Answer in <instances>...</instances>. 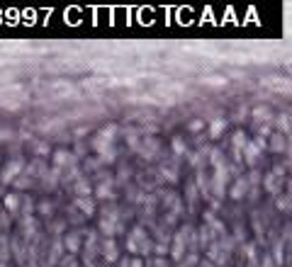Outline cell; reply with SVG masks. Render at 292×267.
Listing matches in <instances>:
<instances>
[{"label":"cell","mask_w":292,"mask_h":267,"mask_svg":"<svg viewBox=\"0 0 292 267\" xmlns=\"http://www.w3.org/2000/svg\"><path fill=\"white\" fill-rule=\"evenodd\" d=\"M185 236H188L185 228L173 236V248H171V257H173V260H183V255H185V243H188Z\"/></svg>","instance_id":"4fadbf2b"},{"label":"cell","mask_w":292,"mask_h":267,"mask_svg":"<svg viewBox=\"0 0 292 267\" xmlns=\"http://www.w3.org/2000/svg\"><path fill=\"white\" fill-rule=\"evenodd\" d=\"M275 182H277V177H275L273 173H268V175H265V189H268L270 194L277 192V185H275Z\"/></svg>","instance_id":"4dcf8cb0"},{"label":"cell","mask_w":292,"mask_h":267,"mask_svg":"<svg viewBox=\"0 0 292 267\" xmlns=\"http://www.w3.org/2000/svg\"><path fill=\"white\" fill-rule=\"evenodd\" d=\"M44 267H51V265H44Z\"/></svg>","instance_id":"60d3db41"},{"label":"cell","mask_w":292,"mask_h":267,"mask_svg":"<svg viewBox=\"0 0 292 267\" xmlns=\"http://www.w3.org/2000/svg\"><path fill=\"white\" fill-rule=\"evenodd\" d=\"M25 170H27V163L22 156L10 158L8 163H3V170H0V185H13L20 175H25Z\"/></svg>","instance_id":"3957f363"},{"label":"cell","mask_w":292,"mask_h":267,"mask_svg":"<svg viewBox=\"0 0 292 267\" xmlns=\"http://www.w3.org/2000/svg\"><path fill=\"white\" fill-rule=\"evenodd\" d=\"M100 255V243H97V233L95 231H88L85 240H83V260H85V267H93V260Z\"/></svg>","instance_id":"8992f818"},{"label":"cell","mask_w":292,"mask_h":267,"mask_svg":"<svg viewBox=\"0 0 292 267\" xmlns=\"http://www.w3.org/2000/svg\"><path fill=\"white\" fill-rule=\"evenodd\" d=\"M0 105H3V110H8V112H17L20 110V100H8L5 95H0Z\"/></svg>","instance_id":"484cf974"},{"label":"cell","mask_w":292,"mask_h":267,"mask_svg":"<svg viewBox=\"0 0 292 267\" xmlns=\"http://www.w3.org/2000/svg\"><path fill=\"white\" fill-rule=\"evenodd\" d=\"M231 143H234V148H236V151H241V153H243V148L248 146V136H246L243 131H236V134L231 136Z\"/></svg>","instance_id":"7402d4cb"},{"label":"cell","mask_w":292,"mask_h":267,"mask_svg":"<svg viewBox=\"0 0 292 267\" xmlns=\"http://www.w3.org/2000/svg\"><path fill=\"white\" fill-rule=\"evenodd\" d=\"M97 231L105 236V238H114L117 231H119V214H117V206H107L97 221Z\"/></svg>","instance_id":"277c9868"},{"label":"cell","mask_w":292,"mask_h":267,"mask_svg":"<svg viewBox=\"0 0 292 267\" xmlns=\"http://www.w3.org/2000/svg\"><path fill=\"white\" fill-rule=\"evenodd\" d=\"M287 189H290V194H292V180H290V185H287Z\"/></svg>","instance_id":"74e56055"},{"label":"cell","mask_w":292,"mask_h":267,"mask_svg":"<svg viewBox=\"0 0 292 267\" xmlns=\"http://www.w3.org/2000/svg\"><path fill=\"white\" fill-rule=\"evenodd\" d=\"M83 233L81 231H71V233H66L64 238H61V243H64V250L68 252V255H78L81 250H83Z\"/></svg>","instance_id":"ba28073f"},{"label":"cell","mask_w":292,"mask_h":267,"mask_svg":"<svg viewBox=\"0 0 292 267\" xmlns=\"http://www.w3.org/2000/svg\"><path fill=\"white\" fill-rule=\"evenodd\" d=\"M202 85H212V88H224V85H227V78H224V76H205V78H202Z\"/></svg>","instance_id":"603a6c76"},{"label":"cell","mask_w":292,"mask_h":267,"mask_svg":"<svg viewBox=\"0 0 292 267\" xmlns=\"http://www.w3.org/2000/svg\"><path fill=\"white\" fill-rule=\"evenodd\" d=\"M37 211H39L42 216H49V214L54 211V206H51L49 199H42V202H37Z\"/></svg>","instance_id":"f1b7e54d"},{"label":"cell","mask_w":292,"mask_h":267,"mask_svg":"<svg viewBox=\"0 0 292 267\" xmlns=\"http://www.w3.org/2000/svg\"><path fill=\"white\" fill-rule=\"evenodd\" d=\"M265 146H268V143H265V139H256V141H248V146L243 148V160L253 165V163L258 160V156L263 153V148H265Z\"/></svg>","instance_id":"30bf717a"},{"label":"cell","mask_w":292,"mask_h":267,"mask_svg":"<svg viewBox=\"0 0 292 267\" xmlns=\"http://www.w3.org/2000/svg\"><path fill=\"white\" fill-rule=\"evenodd\" d=\"M202 267H212V265H210V262H202Z\"/></svg>","instance_id":"f35d334b"},{"label":"cell","mask_w":292,"mask_h":267,"mask_svg":"<svg viewBox=\"0 0 292 267\" xmlns=\"http://www.w3.org/2000/svg\"><path fill=\"white\" fill-rule=\"evenodd\" d=\"M114 267H146V262L141 257H124L122 262H117Z\"/></svg>","instance_id":"d4e9b609"},{"label":"cell","mask_w":292,"mask_h":267,"mask_svg":"<svg viewBox=\"0 0 292 267\" xmlns=\"http://www.w3.org/2000/svg\"><path fill=\"white\" fill-rule=\"evenodd\" d=\"M246 192H248V177H239L234 182V187L229 189V197L231 199H241V197H246Z\"/></svg>","instance_id":"ac0fdd59"},{"label":"cell","mask_w":292,"mask_h":267,"mask_svg":"<svg viewBox=\"0 0 292 267\" xmlns=\"http://www.w3.org/2000/svg\"><path fill=\"white\" fill-rule=\"evenodd\" d=\"M3 209L8 211V214H20L22 211V197L17 194V192H8V194H3Z\"/></svg>","instance_id":"8fae6325"},{"label":"cell","mask_w":292,"mask_h":267,"mask_svg":"<svg viewBox=\"0 0 292 267\" xmlns=\"http://www.w3.org/2000/svg\"><path fill=\"white\" fill-rule=\"evenodd\" d=\"M73 206H76L83 216H93V214L97 211V206H95V199H93V197H73Z\"/></svg>","instance_id":"7c38bea8"},{"label":"cell","mask_w":292,"mask_h":267,"mask_svg":"<svg viewBox=\"0 0 292 267\" xmlns=\"http://www.w3.org/2000/svg\"><path fill=\"white\" fill-rule=\"evenodd\" d=\"M275 260H277V265H282V243H277V248H275Z\"/></svg>","instance_id":"d590c367"},{"label":"cell","mask_w":292,"mask_h":267,"mask_svg":"<svg viewBox=\"0 0 292 267\" xmlns=\"http://www.w3.org/2000/svg\"><path fill=\"white\" fill-rule=\"evenodd\" d=\"M248 267H256V262H251V265H248Z\"/></svg>","instance_id":"ab89813d"},{"label":"cell","mask_w":292,"mask_h":267,"mask_svg":"<svg viewBox=\"0 0 292 267\" xmlns=\"http://www.w3.org/2000/svg\"><path fill=\"white\" fill-rule=\"evenodd\" d=\"M224 185H227V168L224 163L214 168V192L217 194H224Z\"/></svg>","instance_id":"2e32d148"},{"label":"cell","mask_w":292,"mask_h":267,"mask_svg":"<svg viewBox=\"0 0 292 267\" xmlns=\"http://www.w3.org/2000/svg\"><path fill=\"white\" fill-rule=\"evenodd\" d=\"M100 257L107 265H117V260H119V243L114 238H102L100 240Z\"/></svg>","instance_id":"52a82bcc"},{"label":"cell","mask_w":292,"mask_h":267,"mask_svg":"<svg viewBox=\"0 0 292 267\" xmlns=\"http://www.w3.org/2000/svg\"><path fill=\"white\" fill-rule=\"evenodd\" d=\"M258 134H260V136H268V134H270V126H268V124L258 126Z\"/></svg>","instance_id":"8d00e7d4"},{"label":"cell","mask_w":292,"mask_h":267,"mask_svg":"<svg viewBox=\"0 0 292 267\" xmlns=\"http://www.w3.org/2000/svg\"><path fill=\"white\" fill-rule=\"evenodd\" d=\"M93 187H90V182L85 180V177H78L76 182H73V194L76 197H93Z\"/></svg>","instance_id":"e0dca14e"},{"label":"cell","mask_w":292,"mask_h":267,"mask_svg":"<svg viewBox=\"0 0 292 267\" xmlns=\"http://www.w3.org/2000/svg\"><path fill=\"white\" fill-rule=\"evenodd\" d=\"M188 129H190L193 134H197V131H202V129H205V122H202V119H193V122L188 124Z\"/></svg>","instance_id":"836d02e7"},{"label":"cell","mask_w":292,"mask_h":267,"mask_svg":"<svg viewBox=\"0 0 292 267\" xmlns=\"http://www.w3.org/2000/svg\"><path fill=\"white\" fill-rule=\"evenodd\" d=\"M151 236H149V231H146L144 226H134L129 233H127V250L134 255V257H141V255H146V252H151Z\"/></svg>","instance_id":"7a4b0ae2"},{"label":"cell","mask_w":292,"mask_h":267,"mask_svg":"<svg viewBox=\"0 0 292 267\" xmlns=\"http://www.w3.org/2000/svg\"><path fill=\"white\" fill-rule=\"evenodd\" d=\"M260 83H263V85H268V88H270V90H275V93L292 95V83H290L287 78H280V76H265V78H260Z\"/></svg>","instance_id":"9c48e42d"},{"label":"cell","mask_w":292,"mask_h":267,"mask_svg":"<svg viewBox=\"0 0 292 267\" xmlns=\"http://www.w3.org/2000/svg\"><path fill=\"white\" fill-rule=\"evenodd\" d=\"M277 124H280L282 131H292V117H290V114H282V117L277 119Z\"/></svg>","instance_id":"1f68e13d"},{"label":"cell","mask_w":292,"mask_h":267,"mask_svg":"<svg viewBox=\"0 0 292 267\" xmlns=\"http://www.w3.org/2000/svg\"><path fill=\"white\" fill-rule=\"evenodd\" d=\"M59 267H78L76 255H64V257H61V262H59Z\"/></svg>","instance_id":"d6a6232c"},{"label":"cell","mask_w":292,"mask_h":267,"mask_svg":"<svg viewBox=\"0 0 292 267\" xmlns=\"http://www.w3.org/2000/svg\"><path fill=\"white\" fill-rule=\"evenodd\" d=\"M34 153H37V158H44V156L51 153V148H49L44 141H37V143H34Z\"/></svg>","instance_id":"f546056e"},{"label":"cell","mask_w":292,"mask_h":267,"mask_svg":"<svg viewBox=\"0 0 292 267\" xmlns=\"http://www.w3.org/2000/svg\"><path fill=\"white\" fill-rule=\"evenodd\" d=\"M0 165H3V163H0Z\"/></svg>","instance_id":"b9f144b4"},{"label":"cell","mask_w":292,"mask_h":267,"mask_svg":"<svg viewBox=\"0 0 292 267\" xmlns=\"http://www.w3.org/2000/svg\"><path fill=\"white\" fill-rule=\"evenodd\" d=\"M224 129H227V122H224V119H214V122L210 124V136H212V139H219V136L224 134Z\"/></svg>","instance_id":"44dd1931"},{"label":"cell","mask_w":292,"mask_h":267,"mask_svg":"<svg viewBox=\"0 0 292 267\" xmlns=\"http://www.w3.org/2000/svg\"><path fill=\"white\" fill-rule=\"evenodd\" d=\"M95 197L97 199H114V180L107 177L100 185H95Z\"/></svg>","instance_id":"9a60e30c"},{"label":"cell","mask_w":292,"mask_h":267,"mask_svg":"<svg viewBox=\"0 0 292 267\" xmlns=\"http://www.w3.org/2000/svg\"><path fill=\"white\" fill-rule=\"evenodd\" d=\"M59 175H61V170H59V168H51V170L42 177V185H44L47 189H54L56 182H59Z\"/></svg>","instance_id":"d6986e66"},{"label":"cell","mask_w":292,"mask_h":267,"mask_svg":"<svg viewBox=\"0 0 292 267\" xmlns=\"http://www.w3.org/2000/svg\"><path fill=\"white\" fill-rule=\"evenodd\" d=\"M119 134V126L117 124H105L90 141V148L95 151V156L102 160V163H114L117 158V148H114V139Z\"/></svg>","instance_id":"6da1fadb"},{"label":"cell","mask_w":292,"mask_h":267,"mask_svg":"<svg viewBox=\"0 0 292 267\" xmlns=\"http://www.w3.org/2000/svg\"><path fill=\"white\" fill-rule=\"evenodd\" d=\"M32 185H34V177H27V175H20V177L13 182L15 189H30Z\"/></svg>","instance_id":"cb8c5ba5"},{"label":"cell","mask_w":292,"mask_h":267,"mask_svg":"<svg viewBox=\"0 0 292 267\" xmlns=\"http://www.w3.org/2000/svg\"><path fill=\"white\" fill-rule=\"evenodd\" d=\"M268 146H270V151H275V153H282V151H285V146H287V141H285V136H280V134H273Z\"/></svg>","instance_id":"ffe728a7"},{"label":"cell","mask_w":292,"mask_h":267,"mask_svg":"<svg viewBox=\"0 0 292 267\" xmlns=\"http://www.w3.org/2000/svg\"><path fill=\"white\" fill-rule=\"evenodd\" d=\"M51 163H54V168H59V170H76V165H78V156L73 153V151H68V148H59V151H54L51 153Z\"/></svg>","instance_id":"5b68a950"},{"label":"cell","mask_w":292,"mask_h":267,"mask_svg":"<svg viewBox=\"0 0 292 267\" xmlns=\"http://www.w3.org/2000/svg\"><path fill=\"white\" fill-rule=\"evenodd\" d=\"M171 143H173V153H176V156H183V153L188 151V146H185V141H183L180 136H176Z\"/></svg>","instance_id":"83f0119b"},{"label":"cell","mask_w":292,"mask_h":267,"mask_svg":"<svg viewBox=\"0 0 292 267\" xmlns=\"http://www.w3.org/2000/svg\"><path fill=\"white\" fill-rule=\"evenodd\" d=\"M253 119H270V110L265 107V105H258V107H253Z\"/></svg>","instance_id":"4316f807"},{"label":"cell","mask_w":292,"mask_h":267,"mask_svg":"<svg viewBox=\"0 0 292 267\" xmlns=\"http://www.w3.org/2000/svg\"><path fill=\"white\" fill-rule=\"evenodd\" d=\"M139 153H141L144 158H154V156L159 153V139H156V136H146V139H141Z\"/></svg>","instance_id":"5bb4252c"},{"label":"cell","mask_w":292,"mask_h":267,"mask_svg":"<svg viewBox=\"0 0 292 267\" xmlns=\"http://www.w3.org/2000/svg\"><path fill=\"white\" fill-rule=\"evenodd\" d=\"M13 139V129H0V141H10Z\"/></svg>","instance_id":"e575fe53"}]
</instances>
